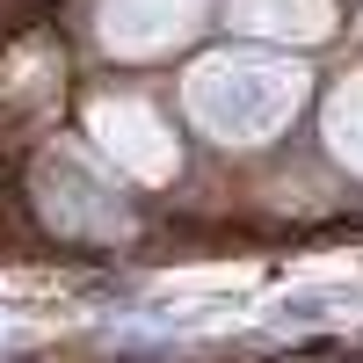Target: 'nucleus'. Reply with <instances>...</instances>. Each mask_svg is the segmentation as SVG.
Instances as JSON below:
<instances>
[]
</instances>
